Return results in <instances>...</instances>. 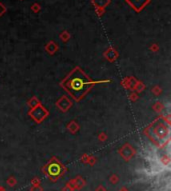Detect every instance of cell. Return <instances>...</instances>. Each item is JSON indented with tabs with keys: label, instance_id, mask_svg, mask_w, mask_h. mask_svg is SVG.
<instances>
[{
	"label": "cell",
	"instance_id": "7a4b0ae2",
	"mask_svg": "<svg viewBox=\"0 0 171 191\" xmlns=\"http://www.w3.org/2000/svg\"><path fill=\"white\" fill-rule=\"evenodd\" d=\"M44 171L48 174L50 179L56 180V178L62 175L65 170H64V167L60 164V163H58L57 161H54L52 163L51 162L49 163V164L45 167V169H44Z\"/></svg>",
	"mask_w": 171,
	"mask_h": 191
},
{
	"label": "cell",
	"instance_id": "5b68a950",
	"mask_svg": "<svg viewBox=\"0 0 171 191\" xmlns=\"http://www.w3.org/2000/svg\"><path fill=\"white\" fill-rule=\"evenodd\" d=\"M31 191H42V189H41L40 187H37V186H35L34 188H32V189H31Z\"/></svg>",
	"mask_w": 171,
	"mask_h": 191
},
{
	"label": "cell",
	"instance_id": "6da1fadb",
	"mask_svg": "<svg viewBox=\"0 0 171 191\" xmlns=\"http://www.w3.org/2000/svg\"><path fill=\"white\" fill-rule=\"evenodd\" d=\"M89 84H90L89 79L79 69H76L66 79L65 87L66 90H68L71 95L78 99V98H80L85 93Z\"/></svg>",
	"mask_w": 171,
	"mask_h": 191
},
{
	"label": "cell",
	"instance_id": "277c9868",
	"mask_svg": "<svg viewBox=\"0 0 171 191\" xmlns=\"http://www.w3.org/2000/svg\"><path fill=\"white\" fill-rule=\"evenodd\" d=\"M8 184L10 185V186H13V185H15V179L13 177H11L8 179Z\"/></svg>",
	"mask_w": 171,
	"mask_h": 191
},
{
	"label": "cell",
	"instance_id": "3957f363",
	"mask_svg": "<svg viewBox=\"0 0 171 191\" xmlns=\"http://www.w3.org/2000/svg\"><path fill=\"white\" fill-rule=\"evenodd\" d=\"M83 185H84V181H83V180H82L80 177L77 178V180L75 181V187H77V188H81L82 186H83Z\"/></svg>",
	"mask_w": 171,
	"mask_h": 191
},
{
	"label": "cell",
	"instance_id": "8992f818",
	"mask_svg": "<svg viewBox=\"0 0 171 191\" xmlns=\"http://www.w3.org/2000/svg\"><path fill=\"white\" fill-rule=\"evenodd\" d=\"M117 180H118V178H117L116 176H115V175H113V177L111 178V181H112V182H116Z\"/></svg>",
	"mask_w": 171,
	"mask_h": 191
},
{
	"label": "cell",
	"instance_id": "52a82bcc",
	"mask_svg": "<svg viewBox=\"0 0 171 191\" xmlns=\"http://www.w3.org/2000/svg\"><path fill=\"white\" fill-rule=\"evenodd\" d=\"M96 191H105V189H104L102 186H100L99 188H97V190H96Z\"/></svg>",
	"mask_w": 171,
	"mask_h": 191
}]
</instances>
